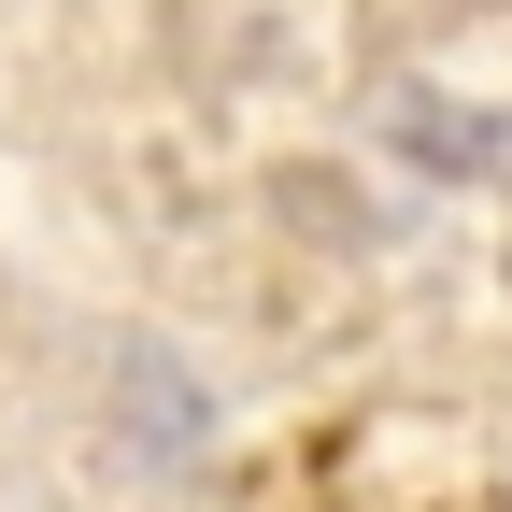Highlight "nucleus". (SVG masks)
I'll list each match as a JSON object with an SVG mask.
<instances>
[]
</instances>
